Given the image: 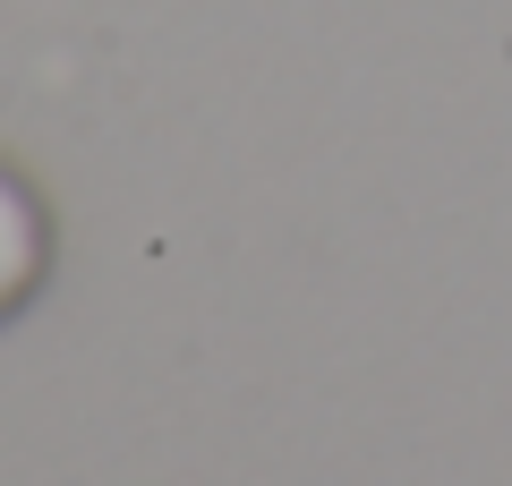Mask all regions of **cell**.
I'll use <instances>...</instances> for the list:
<instances>
[{"mask_svg": "<svg viewBox=\"0 0 512 486\" xmlns=\"http://www.w3.org/2000/svg\"><path fill=\"white\" fill-rule=\"evenodd\" d=\"M43 256H52V222H43L35 188L18 171H0V316L43 282Z\"/></svg>", "mask_w": 512, "mask_h": 486, "instance_id": "6da1fadb", "label": "cell"}]
</instances>
